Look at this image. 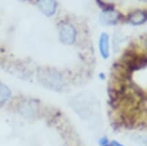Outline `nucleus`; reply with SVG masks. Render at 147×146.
Segmentation results:
<instances>
[{"label": "nucleus", "mask_w": 147, "mask_h": 146, "mask_svg": "<svg viewBox=\"0 0 147 146\" xmlns=\"http://www.w3.org/2000/svg\"><path fill=\"white\" fill-rule=\"evenodd\" d=\"M76 30L70 23L62 22L59 25V38L61 42L66 45H71L75 42L76 40Z\"/></svg>", "instance_id": "nucleus-1"}, {"label": "nucleus", "mask_w": 147, "mask_h": 146, "mask_svg": "<svg viewBox=\"0 0 147 146\" xmlns=\"http://www.w3.org/2000/svg\"><path fill=\"white\" fill-rule=\"evenodd\" d=\"M120 13L112 9L104 10L99 15V21L103 25H115L119 21Z\"/></svg>", "instance_id": "nucleus-2"}, {"label": "nucleus", "mask_w": 147, "mask_h": 146, "mask_svg": "<svg viewBox=\"0 0 147 146\" xmlns=\"http://www.w3.org/2000/svg\"><path fill=\"white\" fill-rule=\"evenodd\" d=\"M37 5L40 12L48 17L53 15L57 9L56 0H38Z\"/></svg>", "instance_id": "nucleus-3"}, {"label": "nucleus", "mask_w": 147, "mask_h": 146, "mask_svg": "<svg viewBox=\"0 0 147 146\" xmlns=\"http://www.w3.org/2000/svg\"><path fill=\"white\" fill-rule=\"evenodd\" d=\"M99 52L102 59L107 60L110 57V37L107 33H102L99 37Z\"/></svg>", "instance_id": "nucleus-4"}, {"label": "nucleus", "mask_w": 147, "mask_h": 146, "mask_svg": "<svg viewBox=\"0 0 147 146\" xmlns=\"http://www.w3.org/2000/svg\"><path fill=\"white\" fill-rule=\"evenodd\" d=\"M147 19V15L144 11H136L130 15L128 21L130 24L134 26H140L145 22Z\"/></svg>", "instance_id": "nucleus-5"}, {"label": "nucleus", "mask_w": 147, "mask_h": 146, "mask_svg": "<svg viewBox=\"0 0 147 146\" xmlns=\"http://www.w3.org/2000/svg\"><path fill=\"white\" fill-rule=\"evenodd\" d=\"M12 97V92L6 85L0 83V104H4Z\"/></svg>", "instance_id": "nucleus-6"}, {"label": "nucleus", "mask_w": 147, "mask_h": 146, "mask_svg": "<svg viewBox=\"0 0 147 146\" xmlns=\"http://www.w3.org/2000/svg\"><path fill=\"white\" fill-rule=\"evenodd\" d=\"M98 143L100 146H104V145H106L109 143V140H108V139L106 137H101V139L98 140Z\"/></svg>", "instance_id": "nucleus-7"}, {"label": "nucleus", "mask_w": 147, "mask_h": 146, "mask_svg": "<svg viewBox=\"0 0 147 146\" xmlns=\"http://www.w3.org/2000/svg\"><path fill=\"white\" fill-rule=\"evenodd\" d=\"M108 145H109V146H124L123 144H121L120 142L116 141V140H112V141H109Z\"/></svg>", "instance_id": "nucleus-8"}, {"label": "nucleus", "mask_w": 147, "mask_h": 146, "mask_svg": "<svg viewBox=\"0 0 147 146\" xmlns=\"http://www.w3.org/2000/svg\"><path fill=\"white\" fill-rule=\"evenodd\" d=\"M140 1H141V2H146L147 0H140Z\"/></svg>", "instance_id": "nucleus-9"}, {"label": "nucleus", "mask_w": 147, "mask_h": 146, "mask_svg": "<svg viewBox=\"0 0 147 146\" xmlns=\"http://www.w3.org/2000/svg\"><path fill=\"white\" fill-rule=\"evenodd\" d=\"M19 1H27V0H19Z\"/></svg>", "instance_id": "nucleus-10"}, {"label": "nucleus", "mask_w": 147, "mask_h": 146, "mask_svg": "<svg viewBox=\"0 0 147 146\" xmlns=\"http://www.w3.org/2000/svg\"><path fill=\"white\" fill-rule=\"evenodd\" d=\"M104 146H109V145H108V144H106V145H104Z\"/></svg>", "instance_id": "nucleus-11"}]
</instances>
